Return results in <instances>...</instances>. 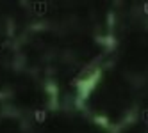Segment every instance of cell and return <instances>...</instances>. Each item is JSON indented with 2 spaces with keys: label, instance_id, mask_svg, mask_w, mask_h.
Returning a JSON list of instances; mask_svg holds the SVG:
<instances>
[{
  "label": "cell",
  "instance_id": "7a4b0ae2",
  "mask_svg": "<svg viewBox=\"0 0 148 133\" xmlns=\"http://www.w3.org/2000/svg\"><path fill=\"white\" fill-rule=\"evenodd\" d=\"M47 110H36L34 112V121L38 122V124H43V122L47 121Z\"/></svg>",
  "mask_w": 148,
  "mask_h": 133
},
{
  "label": "cell",
  "instance_id": "277c9868",
  "mask_svg": "<svg viewBox=\"0 0 148 133\" xmlns=\"http://www.w3.org/2000/svg\"><path fill=\"white\" fill-rule=\"evenodd\" d=\"M143 13L148 16V2H145V4H143Z\"/></svg>",
  "mask_w": 148,
  "mask_h": 133
},
{
  "label": "cell",
  "instance_id": "3957f363",
  "mask_svg": "<svg viewBox=\"0 0 148 133\" xmlns=\"http://www.w3.org/2000/svg\"><path fill=\"white\" fill-rule=\"evenodd\" d=\"M141 121L145 122V124H148V108H145V110L141 112Z\"/></svg>",
  "mask_w": 148,
  "mask_h": 133
},
{
  "label": "cell",
  "instance_id": "6da1fadb",
  "mask_svg": "<svg viewBox=\"0 0 148 133\" xmlns=\"http://www.w3.org/2000/svg\"><path fill=\"white\" fill-rule=\"evenodd\" d=\"M32 9H34V14L43 16V14L48 13V2H34Z\"/></svg>",
  "mask_w": 148,
  "mask_h": 133
}]
</instances>
